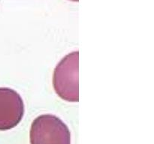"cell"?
Segmentation results:
<instances>
[{
    "instance_id": "6da1fadb",
    "label": "cell",
    "mask_w": 154,
    "mask_h": 144,
    "mask_svg": "<svg viewBox=\"0 0 154 144\" xmlns=\"http://www.w3.org/2000/svg\"><path fill=\"white\" fill-rule=\"evenodd\" d=\"M79 52L66 55L54 69L53 84L56 93L69 102L79 100Z\"/></svg>"
},
{
    "instance_id": "7a4b0ae2",
    "label": "cell",
    "mask_w": 154,
    "mask_h": 144,
    "mask_svg": "<svg viewBox=\"0 0 154 144\" xmlns=\"http://www.w3.org/2000/svg\"><path fill=\"white\" fill-rule=\"evenodd\" d=\"M30 144H71L68 126L57 116L43 114L32 122Z\"/></svg>"
},
{
    "instance_id": "3957f363",
    "label": "cell",
    "mask_w": 154,
    "mask_h": 144,
    "mask_svg": "<svg viewBox=\"0 0 154 144\" xmlns=\"http://www.w3.org/2000/svg\"><path fill=\"white\" fill-rule=\"evenodd\" d=\"M24 103L18 92L7 87L0 88V130L16 127L24 115Z\"/></svg>"
}]
</instances>
